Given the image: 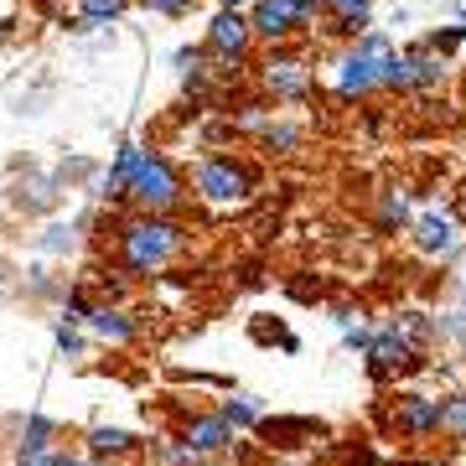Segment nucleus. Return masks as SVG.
I'll return each mask as SVG.
<instances>
[{"instance_id": "32", "label": "nucleus", "mask_w": 466, "mask_h": 466, "mask_svg": "<svg viewBox=\"0 0 466 466\" xmlns=\"http://www.w3.org/2000/svg\"><path fill=\"white\" fill-rule=\"evenodd\" d=\"M67 466H109V461H99V456H67Z\"/></svg>"}, {"instance_id": "20", "label": "nucleus", "mask_w": 466, "mask_h": 466, "mask_svg": "<svg viewBox=\"0 0 466 466\" xmlns=\"http://www.w3.org/2000/svg\"><path fill=\"white\" fill-rule=\"evenodd\" d=\"M300 135H306L300 125H285V119H280V125H265L259 140H265V150H275V156H290V150L300 146Z\"/></svg>"}, {"instance_id": "27", "label": "nucleus", "mask_w": 466, "mask_h": 466, "mask_svg": "<svg viewBox=\"0 0 466 466\" xmlns=\"http://www.w3.org/2000/svg\"><path fill=\"white\" fill-rule=\"evenodd\" d=\"M461 36H466V26H446V32H431V36H425V47L446 57V52H456V47H461Z\"/></svg>"}, {"instance_id": "33", "label": "nucleus", "mask_w": 466, "mask_h": 466, "mask_svg": "<svg viewBox=\"0 0 466 466\" xmlns=\"http://www.w3.org/2000/svg\"><path fill=\"white\" fill-rule=\"evenodd\" d=\"M223 11H244V5H254V0H218Z\"/></svg>"}, {"instance_id": "17", "label": "nucleus", "mask_w": 466, "mask_h": 466, "mask_svg": "<svg viewBox=\"0 0 466 466\" xmlns=\"http://www.w3.org/2000/svg\"><path fill=\"white\" fill-rule=\"evenodd\" d=\"M218 415L228 420L233 431H249V425H259V420H265V400H254V394H233Z\"/></svg>"}, {"instance_id": "34", "label": "nucleus", "mask_w": 466, "mask_h": 466, "mask_svg": "<svg viewBox=\"0 0 466 466\" xmlns=\"http://www.w3.org/2000/svg\"><path fill=\"white\" fill-rule=\"evenodd\" d=\"M198 466H213V461H198Z\"/></svg>"}, {"instance_id": "21", "label": "nucleus", "mask_w": 466, "mask_h": 466, "mask_svg": "<svg viewBox=\"0 0 466 466\" xmlns=\"http://www.w3.org/2000/svg\"><path fill=\"white\" fill-rule=\"evenodd\" d=\"M441 431L466 441V394H446L441 400Z\"/></svg>"}, {"instance_id": "31", "label": "nucleus", "mask_w": 466, "mask_h": 466, "mask_svg": "<svg viewBox=\"0 0 466 466\" xmlns=\"http://www.w3.org/2000/svg\"><path fill=\"white\" fill-rule=\"evenodd\" d=\"M285 5L296 11V21H300V26H311V21H317V11L327 5V0H285Z\"/></svg>"}, {"instance_id": "29", "label": "nucleus", "mask_w": 466, "mask_h": 466, "mask_svg": "<svg viewBox=\"0 0 466 466\" xmlns=\"http://www.w3.org/2000/svg\"><path fill=\"white\" fill-rule=\"evenodd\" d=\"M327 11H332L337 21H342V16H368V11H373V0H327Z\"/></svg>"}, {"instance_id": "23", "label": "nucleus", "mask_w": 466, "mask_h": 466, "mask_svg": "<svg viewBox=\"0 0 466 466\" xmlns=\"http://www.w3.org/2000/svg\"><path fill=\"white\" fill-rule=\"evenodd\" d=\"M52 435H57V425H52L47 415H32V420H26V431H21V451H32V446H57Z\"/></svg>"}, {"instance_id": "3", "label": "nucleus", "mask_w": 466, "mask_h": 466, "mask_svg": "<svg viewBox=\"0 0 466 466\" xmlns=\"http://www.w3.org/2000/svg\"><path fill=\"white\" fill-rule=\"evenodd\" d=\"M379 42H383V32L373 26V32H363L342 57H337L332 88H337L342 104H358V99H368V94H379Z\"/></svg>"}, {"instance_id": "19", "label": "nucleus", "mask_w": 466, "mask_h": 466, "mask_svg": "<svg viewBox=\"0 0 466 466\" xmlns=\"http://www.w3.org/2000/svg\"><path fill=\"white\" fill-rule=\"evenodd\" d=\"M125 16V0H78V26H109Z\"/></svg>"}, {"instance_id": "15", "label": "nucleus", "mask_w": 466, "mask_h": 466, "mask_svg": "<svg viewBox=\"0 0 466 466\" xmlns=\"http://www.w3.org/2000/svg\"><path fill=\"white\" fill-rule=\"evenodd\" d=\"M88 456H99V461H115V456H130L140 441H135L130 431H119V425H94V431L84 435Z\"/></svg>"}, {"instance_id": "5", "label": "nucleus", "mask_w": 466, "mask_h": 466, "mask_svg": "<svg viewBox=\"0 0 466 466\" xmlns=\"http://www.w3.org/2000/svg\"><path fill=\"white\" fill-rule=\"evenodd\" d=\"M249 47H254V26L244 11H218L213 21H208V42H202V52L213 57L223 73H238V67L249 63Z\"/></svg>"}, {"instance_id": "4", "label": "nucleus", "mask_w": 466, "mask_h": 466, "mask_svg": "<svg viewBox=\"0 0 466 466\" xmlns=\"http://www.w3.org/2000/svg\"><path fill=\"white\" fill-rule=\"evenodd\" d=\"M202 202H213V208H238V202H249L254 192V171L244 161H233V156H208L192 177Z\"/></svg>"}, {"instance_id": "10", "label": "nucleus", "mask_w": 466, "mask_h": 466, "mask_svg": "<svg viewBox=\"0 0 466 466\" xmlns=\"http://www.w3.org/2000/svg\"><path fill=\"white\" fill-rule=\"evenodd\" d=\"M456 244H461V223H456L451 213H441V208H435V213H420L415 218V249L420 254L441 259V254H451Z\"/></svg>"}, {"instance_id": "28", "label": "nucleus", "mask_w": 466, "mask_h": 466, "mask_svg": "<svg viewBox=\"0 0 466 466\" xmlns=\"http://www.w3.org/2000/svg\"><path fill=\"white\" fill-rule=\"evenodd\" d=\"M57 352H63V358H84V337H78V327H67V321H57Z\"/></svg>"}, {"instance_id": "7", "label": "nucleus", "mask_w": 466, "mask_h": 466, "mask_svg": "<svg viewBox=\"0 0 466 466\" xmlns=\"http://www.w3.org/2000/svg\"><path fill=\"white\" fill-rule=\"evenodd\" d=\"M182 446L202 461H218V456H228L233 451V425L223 415H192L182 431Z\"/></svg>"}, {"instance_id": "22", "label": "nucleus", "mask_w": 466, "mask_h": 466, "mask_svg": "<svg viewBox=\"0 0 466 466\" xmlns=\"http://www.w3.org/2000/svg\"><path fill=\"white\" fill-rule=\"evenodd\" d=\"M404 223H410V198L404 192H389L379 208V228H404Z\"/></svg>"}, {"instance_id": "6", "label": "nucleus", "mask_w": 466, "mask_h": 466, "mask_svg": "<svg viewBox=\"0 0 466 466\" xmlns=\"http://www.w3.org/2000/svg\"><path fill=\"white\" fill-rule=\"evenodd\" d=\"M363 363L373 379H400V373H410V368H420V348H410L394 327H383V332L368 337V348H363Z\"/></svg>"}, {"instance_id": "18", "label": "nucleus", "mask_w": 466, "mask_h": 466, "mask_svg": "<svg viewBox=\"0 0 466 466\" xmlns=\"http://www.w3.org/2000/svg\"><path fill=\"white\" fill-rule=\"evenodd\" d=\"M394 332H400L404 342H410V348H425V342H431V337L441 332V321H431L425 311H404V317L394 321Z\"/></svg>"}, {"instance_id": "30", "label": "nucleus", "mask_w": 466, "mask_h": 466, "mask_svg": "<svg viewBox=\"0 0 466 466\" xmlns=\"http://www.w3.org/2000/svg\"><path fill=\"white\" fill-rule=\"evenodd\" d=\"M146 11H156V16H187L192 11V0H140Z\"/></svg>"}, {"instance_id": "2", "label": "nucleus", "mask_w": 466, "mask_h": 466, "mask_svg": "<svg viewBox=\"0 0 466 466\" xmlns=\"http://www.w3.org/2000/svg\"><path fill=\"white\" fill-rule=\"evenodd\" d=\"M125 198H130L140 213H177L182 198H187L182 171L171 167V156L146 150V156H140V167H135V177H130V187H125Z\"/></svg>"}, {"instance_id": "8", "label": "nucleus", "mask_w": 466, "mask_h": 466, "mask_svg": "<svg viewBox=\"0 0 466 466\" xmlns=\"http://www.w3.org/2000/svg\"><path fill=\"white\" fill-rule=\"evenodd\" d=\"M265 88L280 104H306L317 84H311V67L300 63V57H269L265 63Z\"/></svg>"}, {"instance_id": "12", "label": "nucleus", "mask_w": 466, "mask_h": 466, "mask_svg": "<svg viewBox=\"0 0 466 466\" xmlns=\"http://www.w3.org/2000/svg\"><path fill=\"white\" fill-rule=\"evenodd\" d=\"M249 26H254V36H265V42H290V36L300 32L296 11H290L285 0H254Z\"/></svg>"}, {"instance_id": "9", "label": "nucleus", "mask_w": 466, "mask_h": 466, "mask_svg": "<svg viewBox=\"0 0 466 466\" xmlns=\"http://www.w3.org/2000/svg\"><path fill=\"white\" fill-rule=\"evenodd\" d=\"M394 425H400V435H410V441L441 435V400H431V394H400V400H394Z\"/></svg>"}, {"instance_id": "26", "label": "nucleus", "mask_w": 466, "mask_h": 466, "mask_svg": "<svg viewBox=\"0 0 466 466\" xmlns=\"http://www.w3.org/2000/svg\"><path fill=\"white\" fill-rule=\"evenodd\" d=\"M88 317H94V300L84 296V290H67V306H63V321L67 327H88Z\"/></svg>"}, {"instance_id": "16", "label": "nucleus", "mask_w": 466, "mask_h": 466, "mask_svg": "<svg viewBox=\"0 0 466 466\" xmlns=\"http://www.w3.org/2000/svg\"><path fill=\"white\" fill-rule=\"evenodd\" d=\"M140 156H146V146H135V140H125V146L115 150V167H109V177H104V198H125V187H130Z\"/></svg>"}, {"instance_id": "11", "label": "nucleus", "mask_w": 466, "mask_h": 466, "mask_svg": "<svg viewBox=\"0 0 466 466\" xmlns=\"http://www.w3.org/2000/svg\"><path fill=\"white\" fill-rule=\"evenodd\" d=\"M254 431L265 435L269 451H296V446H306V441H317L321 425H317V420H296V415H275V420L265 415Z\"/></svg>"}, {"instance_id": "25", "label": "nucleus", "mask_w": 466, "mask_h": 466, "mask_svg": "<svg viewBox=\"0 0 466 466\" xmlns=\"http://www.w3.org/2000/svg\"><path fill=\"white\" fill-rule=\"evenodd\" d=\"M16 466H67V451L63 446H32L16 456Z\"/></svg>"}, {"instance_id": "14", "label": "nucleus", "mask_w": 466, "mask_h": 466, "mask_svg": "<svg viewBox=\"0 0 466 466\" xmlns=\"http://www.w3.org/2000/svg\"><path fill=\"white\" fill-rule=\"evenodd\" d=\"M88 332L99 337V342H115V348H125V342H135V317L125 311V306H94V317H88Z\"/></svg>"}, {"instance_id": "13", "label": "nucleus", "mask_w": 466, "mask_h": 466, "mask_svg": "<svg viewBox=\"0 0 466 466\" xmlns=\"http://www.w3.org/2000/svg\"><path fill=\"white\" fill-rule=\"evenodd\" d=\"M404 73H410V88H441L446 84V57L441 52H431L425 42H415V47L404 52Z\"/></svg>"}, {"instance_id": "35", "label": "nucleus", "mask_w": 466, "mask_h": 466, "mask_svg": "<svg viewBox=\"0 0 466 466\" xmlns=\"http://www.w3.org/2000/svg\"><path fill=\"white\" fill-rule=\"evenodd\" d=\"M280 466H285V461H280Z\"/></svg>"}, {"instance_id": "24", "label": "nucleus", "mask_w": 466, "mask_h": 466, "mask_svg": "<svg viewBox=\"0 0 466 466\" xmlns=\"http://www.w3.org/2000/svg\"><path fill=\"white\" fill-rule=\"evenodd\" d=\"M36 249H42V254H67V249H73V228H67V223H47L42 238H36Z\"/></svg>"}, {"instance_id": "1", "label": "nucleus", "mask_w": 466, "mask_h": 466, "mask_svg": "<svg viewBox=\"0 0 466 466\" xmlns=\"http://www.w3.org/2000/svg\"><path fill=\"white\" fill-rule=\"evenodd\" d=\"M187 244V228L171 213H140L130 223H119V259L130 275H156L167 269Z\"/></svg>"}]
</instances>
